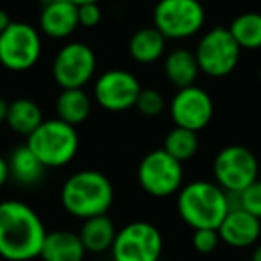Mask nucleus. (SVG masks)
I'll return each instance as SVG.
<instances>
[{
  "label": "nucleus",
  "mask_w": 261,
  "mask_h": 261,
  "mask_svg": "<svg viewBox=\"0 0 261 261\" xmlns=\"http://www.w3.org/2000/svg\"><path fill=\"white\" fill-rule=\"evenodd\" d=\"M47 229L40 215L20 200L0 202V257L31 261L40 257Z\"/></svg>",
  "instance_id": "f257e3e1"
},
{
  "label": "nucleus",
  "mask_w": 261,
  "mask_h": 261,
  "mask_svg": "<svg viewBox=\"0 0 261 261\" xmlns=\"http://www.w3.org/2000/svg\"><path fill=\"white\" fill-rule=\"evenodd\" d=\"M115 199V190L108 177L98 170H79L65 181L61 204L68 215L81 220L106 215Z\"/></svg>",
  "instance_id": "f03ea898"
},
{
  "label": "nucleus",
  "mask_w": 261,
  "mask_h": 261,
  "mask_svg": "<svg viewBox=\"0 0 261 261\" xmlns=\"http://www.w3.org/2000/svg\"><path fill=\"white\" fill-rule=\"evenodd\" d=\"M177 213L186 225L197 229H218L229 213L227 192L211 181H192L177 193Z\"/></svg>",
  "instance_id": "7ed1b4c3"
},
{
  "label": "nucleus",
  "mask_w": 261,
  "mask_h": 261,
  "mask_svg": "<svg viewBox=\"0 0 261 261\" xmlns=\"http://www.w3.org/2000/svg\"><path fill=\"white\" fill-rule=\"evenodd\" d=\"M27 147L47 168H59L75 158L79 135L75 127L59 118L43 120L33 135L27 136Z\"/></svg>",
  "instance_id": "20e7f679"
},
{
  "label": "nucleus",
  "mask_w": 261,
  "mask_h": 261,
  "mask_svg": "<svg viewBox=\"0 0 261 261\" xmlns=\"http://www.w3.org/2000/svg\"><path fill=\"white\" fill-rule=\"evenodd\" d=\"M152 20L154 27L167 40H186L204 27L206 9L200 0H160Z\"/></svg>",
  "instance_id": "39448f33"
},
{
  "label": "nucleus",
  "mask_w": 261,
  "mask_h": 261,
  "mask_svg": "<svg viewBox=\"0 0 261 261\" xmlns=\"http://www.w3.org/2000/svg\"><path fill=\"white\" fill-rule=\"evenodd\" d=\"M109 252L113 261H160L163 254V234L150 222H130L116 231Z\"/></svg>",
  "instance_id": "423d86ee"
},
{
  "label": "nucleus",
  "mask_w": 261,
  "mask_h": 261,
  "mask_svg": "<svg viewBox=\"0 0 261 261\" xmlns=\"http://www.w3.org/2000/svg\"><path fill=\"white\" fill-rule=\"evenodd\" d=\"M240 45L227 27L210 29L195 48V58L202 73L210 77H225L234 72L240 61Z\"/></svg>",
  "instance_id": "0eeeda50"
},
{
  "label": "nucleus",
  "mask_w": 261,
  "mask_h": 261,
  "mask_svg": "<svg viewBox=\"0 0 261 261\" xmlns=\"http://www.w3.org/2000/svg\"><path fill=\"white\" fill-rule=\"evenodd\" d=\"M138 185L145 193L165 199L182 188V163L172 158L165 149L149 152L138 165Z\"/></svg>",
  "instance_id": "6e6552de"
},
{
  "label": "nucleus",
  "mask_w": 261,
  "mask_h": 261,
  "mask_svg": "<svg viewBox=\"0 0 261 261\" xmlns=\"http://www.w3.org/2000/svg\"><path fill=\"white\" fill-rule=\"evenodd\" d=\"M41 36L25 22H11L0 34V65L11 72L33 68L41 56Z\"/></svg>",
  "instance_id": "1a4fd4ad"
},
{
  "label": "nucleus",
  "mask_w": 261,
  "mask_h": 261,
  "mask_svg": "<svg viewBox=\"0 0 261 261\" xmlns=\"http://www.w3.org/2000/svg\"><path fill=\"white\" fill-rule=\"evenodd\" d=\"M259 165L252 150L243 145H229L213 161L215 182L227 193H240L257 179Z\"/></svg>",
  "instance_id": "9d476101"
},
{
  "label": "nucleus",
  "mask_w": 261,
  "mask_h": 261,
  "mask_svg": "<svg viewBox=\"0 0 261 261\" xmlns=\"http://www.w3.org/2000/svg\"><path fill=\"white\" fill-rule=\"evenodd\" d=\"M97 70V58L91 47L81 41L63 45L52 63V77L63 90L84 88Z\"/></svg>",
  "instance_id": "9b49d317"
},
{
  "label": "nucleus",
  "mask_w": 261,
  "mask_h": 261,
  "mask_svg": "<svg viewBox=\"0 0 261 261\" xmlns=\"http://www.w3.org/2000/svg\"><path fill=\"white\" fill-rule=\"evenodd\" d=\"M140 91V81L133 73L122 68H113L95 81L93 98L106 111L120 113L135 108Z\"/></svg>",
  "instance_id": "f8f14e48"
},
{
  "label": "nucleus",
  "mask_w": 261,
  "mask_h": 261,
  "mask_svg": "<svg viewBox=\"0 0 261 261\" xmlns=\"http://www.w3.org/2000/svg\"><path fill=\"white\" fill-rule=\"evenodd\" d=\"M213 113L215 106L210 93L195 84L177 90L170 102V116L175 127H182L193 133L206 129L213 118Z\"/></svg>",
  "instance_id": "ddd939ff"
},
{
  "label": "nucleus",
  "mask_w": 261,
  "mask_h": 261,
  "mask_svg": "<svg viewBox=\"0 0 261 261\" xmlns=\"http://www.w3.org/2000/svg\"><path fill=\"white\" fill-rule=\"evenodd\" d=\"M220 242L234 249H247L261 236V220L243 210H231L217 229Z\"/></svg>",
  "instance_id": "4468645a"
},
{
  "label": "nucleus",
  "mask_w": 261,
  "mask_h": 261,
  "mask_svg": "<svg viewBox=\"0 0 261 261\" xmlns=\"http://www.w3.org/2000/svg\"><path fill=\"white\" fill-rule=\"evenodd\" d=\"M79 27V16H77V6L70 0H61L58 4L45 6L40 15V29L48 38L54 40H65L72 36Z\"/></svg>",
  "instance_id": "2eb2a0df"
},
{
  "label": "nucleus",
  "mask_w": 261,
  "mask_h": 261,
  "mask_svg": "<svg viewBox=\"0 0 261 261\" xmlns=\"http://www.w3.org/2000/svg\"><path fill=\"white\" fill-rule=\"evenodd\" d=\"M86 249L81 242L79 232L66 231H50L45 236L40 257L43 261H84Z\"/></svg>",
  "instance_id": "dca6fc26"
},
{
  "label": "nucleus",
  "mask_w": 261,
  "mask_h": 261,
  "mask_svg": "<svg viewBox=\"0 0 261 261\" xmlns=\"http://www.w3.org/2000/svg\"><path fill=\"white\" fill-rule=\"evenodd\" d=\"M163 68L168 83L174 84L177 90L193 86L200 72L195 52L188 48H174L172 52H168Z\"/></svg>",
  "instance_id": "f3484780"
},
{
  "label": "nucleus",
  "mask_w": 261,
  "mask_h": 261,
  "mask_svg": "<svg viewBox=\"0 0 261 261\" xmlns=\"http://www.w3.org/2000/svg\"><path fill=\"white\" fill-rule=\"evenodd\" d=\"M9 179L22 186H36L43 181L47 174V167L34 156V152L27 145H22L11 152L8 160Z\"/></svg>",
  "instance_id": "a211bd4d"
},
{
  "label": "nucleus",
  "mask_w": 261,
  "mask_h": 261,
  "mask_svg": "<svg viewBox=\"0 0 261 261\" xmlns=\"http://www.w3.org/2000/svg\"><path fill=\"white\" fill-rule=\"evenodd\" d=\"M79 236L86 252L102 254L111 250L113 242L116 238V227L108 215H98L84 220Z\"/></svg>",
  "instance_id": "6ab92c4d"
},
{
  "label": "nucleus",
  "mask_w": 261,
  "mask_h": 261,
  "mask_svg": "<svg viewBox=\"0 0 261 261\" xmlns=\"http://www.w3.org/2000/svg\"><path fill=\"white\" fill-rule=\"evenodd\" d=\"M165 47H167V38L154 25L136 31L129 40L130 58L142 65L156 63L165 54Z\"/></svg>",
  "instance_id": "aec40b11"
},
{
  "label": "nucleus",
  "mask_w": 261,
  "mask_h": 261,
  "mask_svg": "<svg viewBox=\"0 0 261 261\" xmlns=\"http://www.w3.org/2000/svg\"><path fill=\"white\" fill-rule=\"evenodd\" d=\"M6 123L16 135L31 136L43 123V113L40 106L31 98H16L9 102V111Z\"/></svg>",
  "instance_id": "412c9836"
},
{
  "label": "nucleus",
  "mask_w": 261,
  "mask_h": 261,
  "mask_svg": "<svg viewBox=\"0 0 261 261\" xmlns=\"http://www.w3.org/2000/svg\"><path fill=\"white\" fill-rule=\"evenodd\" d=\"M56 113H58V118L66 122L68 125H79L91 113L90 95L83 88L63 90L56 100Z\"/></svg>",
  "instance_id": "4be33fe9"
},
{
  "label": "nucleus",
  "mask_w": 261,
  "mask_h": 261,
  "mask_svg": "<svg viewBox=\"0 0 261 261\" xmlns=\"http://www.w3.org/2000/svg\"><path fill=\"white\" fill-rule=\"evenodd\" d=\"M240 48L256 50L261 48V13L249 11L238 15L227 27Z\"/></svg>",
  "instance_id": "5701e85b"
},
{
  "label": "nucleus",
  "mask_w": 261,
  "mask_h": 261,
  "mask_svg": "<svg viewBox=\"0 0 261 261\" xmlns=\"http://www.w3.org/2000/svg\"><path fill=\"white\" fill-rule=\"evenodd\" d=\"M163 149L170 154L172 158H175L177 161L185 163V161L192 160L199 150V138L197 133L182 127H174L165 138Z\"/></svg>",
  "instance_id": "b1692460"
},
{
  "label": "nucleus",
  "mask_w": 261,
  "mask_h": 261,
  "mask_svg": "<svg viewBox=\"0 0 261 261\" xmlns=\"http://www.w3.org/2000/svg\"><path fill=\"white\" fill-rule=\"evenodd\" d=\"M135 108L138 109L143 116L154 118V116L161 115V111L165 109V98L158 90H152V88H147V90H143V88H142L138 98H136Z\"/></svg>",
  "instance_id": "393cba45"
},
{
  "label": "nucleus",
  "mask_w": 261,
  "mask_h": 261,
  "mask_svg": "<svg viewBox=\"0 0 261 261\" xmlns=\"http://www.w3.org/2000/svg\"><path fill=\"white\" fill-rule=\"evenodd\" d=\"M240 210L247 211L252 217L261 220V181L256 179L250 186H247L243 192L238 193Z\"/></svg>",
  "instance_id": "a878e982"
},
{
  "label": "nucleus",
  "mask_w": 261,
  "mask_h": 261,
  "mask_svg": "<svg viewBox=\"0 0 261 261\" xmlns=\"http://www.w3.org/2000/svg\"><path fill=\"white\" fill-rule=\"evenodd\" d=\"M192 243L199 254H211L220 245V236L217 229H197L193 231Z\"/></svg>",
  "instance_id": "bb28decb"
},
{
  "label": "nucleus",
  "mask_w": 261,
  "mask_h": 261,
  "mask_svg": "<svg viewBox=\"0 0 261 261\" xmlns=\"http://www.w3.org/2000/svg\"><path fill=\"white\" fill-rule=\"evenodd\" d=\"M77 16H79V25L86 27V29H93L100 23L102 9L98 4L77 6Z\"/></svg>",
  "instance_id": "cd10ccee"
},
{
  "label": "nucleus",
  "mask_w": 261,
  "mask_h": 261,
  "mask_svg": "<svg viewBox=\"0 0 261 261\" xmlns=\"http://www.w3.org/2000/svg\"><path fill=\"white\" fill-rule=\"evenodd\" d=\"M9 179V165H8V160L0 156V188L8 182Z\"/></svg>",
  "instance_id": "c85d7f7f"
},
{
  "label": "nucleus",
  "mask_w": 261,
  "mask_h": 261,
  "mask_svg": "<svg viewBox=\"0 0 261 261\" xmlns=\"http://www.w3.org/2000/svg\"><path fill=\"white\" fill-rule=\"evenodd\" d=\"M9 23H11V18H9L8 11H6V9L0 8V34L4 33L6 29H8Z\"/></svg>",
  "instance_id": "c756f323"
},
{
  "label": "nucleus",
  "mask_w": 261,
  "mask_h": 261,
  "mask_svg": "<svg viewBox=\"0 0 261 261\" xmlns=\"http://www.w3.org/2000/svg\"><path fill=\"white\" fill-rule=\"evenodd\" d=\"M9 111V102L4 97H0V122H6Z\"/></svg>",
  "instance_id": "7c9ffc66"
},
{
  "label": "nucleus",
  "mask_w": 261,
  "mask_h": 261,
  "mask_svg": "<svg viewBox=\"0 0 261 261\" xmlns=\"http://www.w3.org/2000/svg\"><path fill=\"white\" fill-rule=\"evenodd\" d=\"M252 261H261V243H257L256 249H254L252 252V257H250Z\"/></svg>",
  "instance_id": "2f4dec72"
},
{
  "label": "nucleus",
  "mask_w": 261,
  "mask_h": 261,
  "mask_svg": "<svg viewBox=\"0 0 261 261\" xmlns=\"http://www.w3.org/2000/svg\"><path fill=\"white\" fill-rule=\"evenodd\" d=\"M70 2L75 6H84V4H98L100 0H70Z\"/></svg>",
  "instance_id": "473e14b6"
},
{
  "label": "nucleus",
  "mask_w": 261,
  "mask_h": 261,
  "mask_svg": "<svg viewBox=\"0 0 261 261\" xmlns=\"http://www.w3.org/2000/svg\"><path fill=\"white\" fill-rule=\"evenodd\" d=\"M58 2H61V0H41L43 8H45V6H50V4H58Z\"/></svg>",
  "instance_id": "72a5a7b5"
},
{
  "label": "nucleus",
  "mask_w": 261,
  "mask_h": 261,
  "mask_svg": "<svg viewBox=\"0 0 261 261\" xmlns=\"http://www.w3.org/2000/svg\"><path fill=\"white\" fill-rule=\"evenodd\" d=\"M243 261H252V259H243Z\"/></svg>",
  "instance_id": "f704fd0d"
},
{
  "label": "nucleus",
  "mask_w": 261,
  "mask_h": 261,
  "mask_svg": "<svg viewBox=\"0 0 261 261\" xmlns=\"http://www.w3.org/2000/svg\"><path fill=\"white\" fill-rule=\"evenodd\" d=\"M259 79H261V70H259Z\"/></svg>",
  "instance_id": "c9c22d12"
}]
</instances>
